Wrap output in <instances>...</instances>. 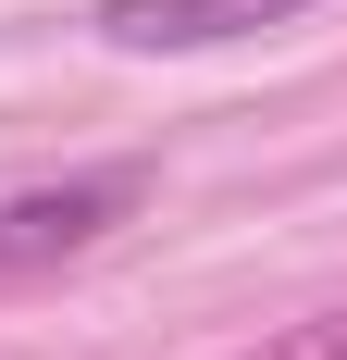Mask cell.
<instances>
[{"label": "cell", "mask_w": 347, "mask_h": 360, "mask_svg": "<svg viewBox=\"0 0 347 360\" xmlns=\"http://www.w3.org/2000/svg\"><path fill=\"white\" fill-rule=\"evenodd\" d=\"M322 0H100L87 25L112 50H236V37H273V25H310Z\"/></svg>", "instance_id": "obj_2"}, {"label": "cell", "mask_w": 347, "mask_h": 360, "mask_svg": "<svg viewBox=\"0 0 347 360\" xmlns=\"http://www.w3.org/2000/svg\"><path fill=\"white\" fill-rule=\"evenodd\" d=\"M248 360H347V311H310V323H273Z\"/></svg>", "instance_id": "obj_3"}, {"label": "cell", "mask_w": 347, "mask_h": 360, "mask_svg": "<svg viewBox=\"0 0 347 360\" xmlns=\"http://www.w3.org/2000/svg\"><path fill=\"white\" fill-rule=\"evenodd\" d=\"M137 199H149V162H87V174L0 186V286H37V274L87 261L112 224H137Z\"/></svg>", "instance_id": "obj_1"}]
</instances>
